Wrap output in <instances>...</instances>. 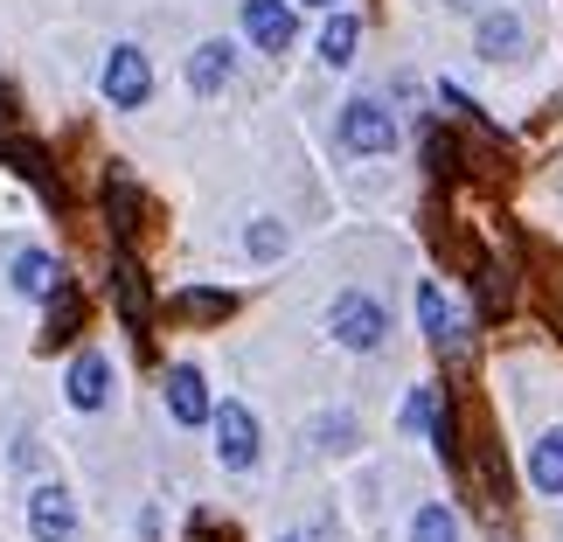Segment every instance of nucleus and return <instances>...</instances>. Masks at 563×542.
<instances>
[{
    "label": "nucleus",
    "instance_id": "obj_1",
    "mask_svg": "<svg viewBox=\"0 0 563 542\" xmlns=\"http://www.w3.org/2000/svg\"><path fill=\"white\" fill-rule=\"evenodd\" d=\"M328 334L341 341L349 355H376L383 341H389V307L376 292H334V307H328Z\"/></svg>",
    "mask_w": 563,
    "mask_h": 542
},
{
    "label": "nucleus",
    "instance_id": "obj_2",
    "mask_svg": "<svg viewBox=\"0 0 563 542\" xmlns=\"http://www.w3.org/2000/svg\"><path fill=\"white\" fill-rule=\"evenodd\" d=\"M341 146L362 161H383V154H397V112H389L383 98H349L341 104Z\"/></svg>",
    "mask_w": 563,
    "mask_h": 542
},
{
    "label": "nucleus",
    "instance_id": "obj_3",
    "mask_svg": "<svg viewBox=\"0 0 563 542\" xmlns=\"http://www.w3.org/2000/svg\"><path fill=\"white\" fill-rule=\"evenodd\" d=\"M209 424H216V460H223V473H251L257 452H265V431H257L251 403H216Z\"/></svg>",
    "mask_w": 563,
    "mask_h": 542
},
{
    "label": "nucleus",
    "instance_id": "obj_4",
    "mask_svg": "<svg viewBox=\"0 0 563 542\" xmlns=\"http://www.w3.org/2000/svg\"><path fill=\"white\" fill-rule=\"evenodd\" d=\"M146 98H154V63H146V49L140 42H112V56H104V104L140 112Z\"/></svg>",
    "mask_w": 563,
    "mask_h": 542
},
{
    "label": "nucleus",
    "instance_id": "obj_5",
    "mask_svg": "<svg viewBox=\"0 0 563 542\" xmlns=\"http://www.w3.org/2000/svg\"><path fill=\"white\" fill-rule=\"evenodd\" d=\"M244 35H251V49L286 56L299 42V14L286 8V0H244Z\"/></svg>",
    "mask_w": 563,
    "mask_h": 542
},
{
    "label": "nucleus",
    "instance_id": "obj_6",
    "mask_svg": "<svg viewBox=\"0 0 563 542\" xmlns=\"http://www.w3.org/2000/svg\"><path fill=\"white\" fill-rule=\"evenodd\" d=\"M29 535H35V542H70V535H77V501H70V487L42 480V487L29 494Z\"/></svg>",
    "mask_w": 563,
    "mask_h": 542
},
{
    "label": "nucleus",
    "instance_id": "obj_7",
    "mask_svg": "<svg viewBox=\"0 0 563 542\" xmlns=\"http://www.w3.org/2000/svg\"><path fill=\"white\" fill-rule=\"evenodd\" d=\"M418 328H424V341L439 355H460L466 349V328H460V313H452V299H445L439 278H424V286H418Z\"/></svg>",
    "mask_w": 563,
    "mask_h": 542
},
{
    "label": "nucleus",
    "instance_id": "obj_8",
    "mask_svg": "<svg viewBox=\"0 0 563 542\" xmlns=\"http://www.w3.org/2000/svg\"><path fill=\"white\" fill-rule=\"evenodd\" d=\"M112 292H119V320L133 328V341L146 349V334H154V299H146V278L125 251H112Z\"/></svg>",
    "mask_w": 563,
    "mask_h": 542
},
{
    "label": "nucleus",
    "instance_id": "obj_9",
    "mask_svg": "<svg viewBox=\"0 0 563 542\" xmlns=\"http://www.w3.org/2000/svg\"><path fill=\"white\" fill-rule=\"evenodd\" d=\"M63 397H70L77 410H104V403H112V355L84 349L70 362V376H63Z\"/></svg>",
    "mask_w": 563,
    "mask_h": 542
},
{
    "label": "nucleus",
    "instance_id": "obj_10",
    "mask_svg": "<svg viewBox=\"0 0 563 542\" xmlns=\"http://www.w3.org/2000/svg\"><path fill=\"white\" fill-rule=\"evenodd\" d=\"M167 410H175V424H209V376H202V368H195V362H181V368H167Z\"/></svg>",
    "mask_w": 563,
    "mask_h": 542
},
{
    "label": "nucleus",
    "instance_id": "obj_11",
    "mask_svg": "<svg viewBox=\"0 0 563 542\" xmlns=\"http://www.w3.org/2000/svg\"><path fill=\"white\" fill-rule=\"evenodd\" d=\"M473 49H481L487 63H515V56H522L529 49V21L522 14H481V29H473Z\"/></svg>",
    "mask_w": 563,
    "mask_h": 542
},
{
    "label": "nucleus",
    "instance_id": "obj_12",
    "mask_svg": "<svg viewBox=\"0 0 563 542\" xmlns=\"http://www.w3.org/2000/svg\"><path fill=\"white\" fill-rule=\"evenodd\" d=\"M230 77H236V49H230V42H202V49L188 56V91L195 98H216Z\"/></svg>",
    "mask_w": 563,
    "mask_h": 542
},
{
    "label": "nucleus",
    "instance_id": "obj_13",
    "mask_svg": "<svg viewBox=\"0 0 563 542\" xmlns=\"http://www.w3.org/2000/svg\"><path fill=\"white\" fill-rule=\"evenodd\" d=\"M8 286L21 292V299H49L56 286H63V265L49 251H14V272H8Z\"/></svg>",
    "mask_w": 563,
    "mask_h": 542
},
{
    "label": "nucleus",
    "instance_id": "obj_14",
    "mask_svg": "<svg viewBox=\"0 0 563 542\" xmlns=\"http://www.w3.org/2000/svg\"><path fill=\"white\" fill-rule=\"evenodd\" d=\"M104 223H112L119 244L140 230V188H133V175H125V167H112V175H104Z\"/></svg>",
    "mask_w": 563,
    "mask_h": 542
},
{
    "label": "nucleus",
    "instance_id": "obj_15",
    "mask_svg": "<svg viewBox=\"0 0 563 542\" xmlns=\"http://www.w3.org/2000/svg\"><path fill=\"white\" fill-rule=\"evenodd\" d=\"M529 487L550 494V501H563V424L529 445Z\"/></svg>",
    "mask_w": 563,
    "mask_h": 542
},
{
    "label": "nucleus",
    "instance_id": "obj_16",
    "mask_svg": "<svg viewBox=\"0 0 563 542\" xmlns=\"http://www.w3.org/2000/svg\"><path fill=\"white\" fill-rule=\"evenodd\" d=\"M0 161H8L14 175H29L42 195H49V202H63V181L49 175V161H42V146H35V140H14V133H8V140H0Z\"/></svg>",
    "mask_w": 563,
    "mask_h": 542
},
{
    "label": "nucleus",
    "instance_id": "obj_17",
    "mask_svg": "<svg viewBox=\"0 0 563 542\" xmlns=\"http://www.w3.org/2000/svg\"><path fill=\"white\" fill-rule=\"evenodd\" d=\"M167 313L175 320H230L236 313V292H216V286H181L167 299Z\"/></svg>",
    "mask_w": 563,
    "mask_h": 542
},
{
    "label": "nucleus",
    "instance_id": "obj_18",
    "mask_svg": "<svg viewBox=\"0 0 563 542\" xmlns=\"http://www.w3.org/2000/svg\"><path fill=\"white\" fill-rule=\"evenodd\" d=\"M355 42H362V21L349 8H334V21L320 29V63H328V70H349V63H355Z\"/></svg>",
    "mask_w": 563,
    "mask_h": 542
},
{
    "label": "nucleus",
    "instance_id": "obj_19",
    "mask_svg": "<svg viewBox=\"0 0 563 542\" xmlns=\"http://www.w3.org/2000/svg\"><path fill=\"white\" fill-rule=\"evenodd\" d=\"M42 307H49V349H56V341H77V328H84V292L70 286V278H63Z\"/></svg>",
    "mask_w": 563,
    "mask_h": 542
},
{
    "label": "nucleus",
    "instance_id": "obj_20",
    "mask_svg": "<svg viewBox=\"0 0 563 542\" xmlns=\"http://www.w3.org/2000/svg\"><path fill=\"white\" fill-rule=\"evenodd\" d=\"M439 418H445L439 383H418V389L404 397V431H410V439H431V431H439Z\"/></svg>",
    "mask_w": 563,
    "mask_h": 542
},
{
    "label": "nucleus",
    "instance_id": "obj_21",
    "mask_svg": "<svg viewBox=\"0 0 563 542\" xmlns=\"http://www.w3.org/2000/svg\"><path fill=\"white\" fill-rule=\"evenodd\" d=\"M410 542H460V515H452L445 501H424L418 515H410Z\"/></svg>",
    "mask_w": 563,
    "mask_h": 542
},
{
    "label": "nucleus",
    "instance_id": "obj_22",
    "mask_svg": "<svg viewBox=\"0 0 563 542\" xmlns=\"http://www.w3.org/2000/svg\"><path fill=\"white\" fill-rule=\"evenodd\" d=\"M244 251L257 257V265H272V257H286V223H278V215H257V223L244 230Z\"/></svg>",
    "mask_w": 563,
    "mask_h": 542
},
{
    "label": "nucleus",
    "instance_id": "obj_23",
    "mask_svg": "<svg viewBox=\"0 0 563 542\" xmlns=\"http://www.w3.org/2000/svg\"><path fill=\"white\" fill-rule=\"evenodd\" d=\"M349 439H355V418H349V410H341V418H320V445H328V452H341Z\"/></svg>",
    "mask_w": 563,
    "mask_h": 542
},
{
    "label": "nucleus",
    "instance_id": "obj_24",
    "mask_svg": "<svg viewBox=\"0 0 563 542\" xmlns=\"http://www.w3.org/2000/svg\"><path fill=\"white\" fill-rule=\"evenodd\" d=\"M299 8H328V14H334V8H341V0H299Z\"/></svg>",
    "mask_w": 563,
    "mask_h": 542
},
{
    "label": "nucleus",
    "instance_id": "obj_25",
    "mask_svg": "<svg viewBox=\"0 0 563 542\" xmlns=\"http://www.w3.org/2000/svg\"><path fill=\"white\" fill-rule=\"evenodd\" d=\"M445 8H481V0H445Z\"/></svg>",
    "mask_w": 563,
    "mask_h": 542
},
{
    "label": "nucleus",
    "instance_id": "obj_26",
    "mask_svg": "<svg viewBox=\"0 0 563 542\" xmlns=\"http://www.w3.org/2000/svg\"><path fill=\"white\" fill-rule=\"evenodd\" d=\"M286 542H299V535H286Z\"/></svg>",
    "mask_w": 563,
    "mask_h": 542
}]
</instances>
